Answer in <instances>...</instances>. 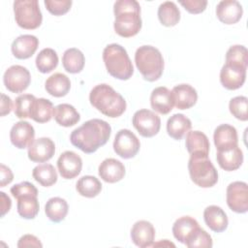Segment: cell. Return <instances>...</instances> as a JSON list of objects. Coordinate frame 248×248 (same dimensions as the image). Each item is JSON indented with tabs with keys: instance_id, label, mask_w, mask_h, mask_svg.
I'll return each instance as SVG.
<instances>
[{
	"instance_id": "e575fe53",
	"label": "cell",
	"mask_w": 248,
	"mask_h": 248,
	"mask_svg": "<svg viewBox=\"0 0 248 248\" xmlns=\"http://www.w3.org/2000/svg\"><path fill=\"white\" fill-rule=\"evenodd\" d=\"M76 189L82 197L94 198L102 191V184L97 177L92 175H84L78 180Z\"/></svg>"
},
{
	"instance_id": "ba28073f",
	"label": "cell",
	"mask_w": 248,
	"mask_h": 248,
	"mask_svg": "<svg viewBox=\"0 0 248 248\" xmlns=\"http://www.w3.org/2000/svg\"><path fill=\"white\" fill-rule=\"evenodd\" d=\"M132 123L140 135L144 138L154 137L161 128L160 117L154 111L146 108L137 110L133 115Z\"/></svg>"
},
{
	"instance_id": "7bdbcfd3",
	"label": "cell",
	"mask_w": 248,
	"mask_h": 248,
	"mask_svg": "<svg viewBox=\"0 0 248 248\" xmlns=\"http://www.w3.org/2000/svg\"><path fill=\"white\" fill-rule=\"evenodd\" d=\"M11 194L13 195V197L15 199H17L18 197H20L22 195H28V194L38 196V190L34 186V184H32L31 182L23 181V182L14 185L11 188Z\"/></svg>"
},
{
	"instance_id": "f6af8a7d",
	"label": "cell",
	"mask_w": 248,
	"mask_h": 248,
	"mask_svg": "<svg viewBox=\"0 0 248 248\" xmlns=\"http://www.w3.org/2000/svg\"><path fill=\"white\" fill-rule=\"evenodd\" d=\"M17 247L18 248H23V247H43V244L33 234H24L22 235L18 242H17Z\"/></svg>"
},
{
	"instance_id": "e0dca14e",
	"label": "cell",
	"mask_w": 248,
	"mask_h": 248,
	"mask_svg": "<svg viewBox=\"0 0 248 248\" xmlns=\"http://www.w3.org/2000/svg\"><path fill=\"white\" fill-rule=\"evenodd\" d=\"M243 9L241 4L236 0L220 1L216 7V16L224 24H234L242 16Z\"/></svg>"
},
{
	"instance_id": "8d00e7d4",
	"label": "cell",
	"mask_w": 248,
	"mask_h": 248,
	"mask_svg": "<svg viewBox=\"0 0 248 248\" xmlns=\"http://www.w3.org/2000/svg\"><path fill=\"white\" fill-rule=\"evenodd\" d=\"M33 178L44 187H49L56 183L57 172L51 164L38 165L33 169Z\"/></svg>"
},
{
	"instance_id": "44dd1931",
	"label": "cell",
	"mask_w": 248,
	"mask_h": 248,
	"mask_svg": "<svg viewBox=\"0 0 248 248\" xmlns=\"http://www.w3.org/2000/svg\"><path fill=\"white\" fill-rule=\"evenodd\" d=\"M174 106L178 109H187L195 106L198 100L196 89L190 84L182 83L175 85L171 90Z\"/></svg>"
},
{
	"instance_id": "484cf974",
	"label": "cell",
	"mask_w": 248,
	"mask_h": 248,
	"mask_svg": "<svg viewBox=\"0 0 248 248\" xmlns=\"http://www.w3.org/2000/svg\"><path fill=\"white\" fill-rule=\"evenodd\" d=\"M45 88L46 92L53 97H64L70 91L71 81L66 75L55 73L47 78L45 83Z\"/></svg>"
},
{
	"instance_id": "83f0119b",
	"label": "cell",
	"mask_w": 248,
	"mask_h": 248,
	"mask_svg": "<svg viewBox=\"0 0 248 248\" xmlns=\"http://www.w3.org/2000/svg\"><path fill=\"white\" fill-rule=\"evenodd\" d=\"M200 227L198 221L190 216H182L175 220L172 226V234L179 242L185 244L188 237Z\"/></svg>"
},
{
	"instance_id": "1f68e13d",
	"label": "cell",
	"mask_w": 248,
	"mask_h": 248,
	"mask_svg": "<svg viewBox=\"0 0 248 248\" xmlns=\"http://www.w3.org/2000/svg\"><path fill=\"white\" fill-rule=\"evenodd\" d=\"M85 58L83 53L76 48L71 47L65 50L62 56V64L64 69L71 74L80 73L84 67Z\"/></svg>"
},
{
	"instance_id": "c3c4849f",
	"label": "cell",
	"mask_w": 248,
	"mask_h": 248,
	"mask_svg": "<svg viewBox=\"0 0 248 248\" xmlns=\"http://www.w3.org/2000/svg\"><path fill=\"white\" fill-rule=\"evenodd\" d=\"M0 200H1V217H3L11 209L12 202H11V199L4 192H0Z\"/></svg>"
},
{
	"instance_id": "f1b7e54d",
	"label": "cell",
	"mask_w": 248,
	"mask_h": 248,
	"mask_svg": "<svg viewBox=\"0 0 248 248\" xmlns=\"http://www.w3.org/2000/svg\"><path fill=\"white\" fill-rule=\"evenodd\" d=\"M53 117L57 124L63 127H71L80 120V115L70 104H60L54 108Z\"/></svg>"
},
{
	"instance_id": "ac0fdd59",
	"label": "cell",
	"mask_w": 248,
	"mask_h": 248,
	"mask_svg": "<svg viewBox=\"0 0 248 248\" xmlns=\"http://www.w3.org/2000/svg\"><path fill=\"white\" fill-rule=\"evenodd\" d=\"M213 140L217 151L227 150L238 145L237 131L229 124L219 125L214 131Z\"/></svg>"
},
{
	"instance_id": "7c38bea8",
	"label": "cell",
	"mask_w": 248,
	"mask_h": 248,
	"mask_svg": "<svg viewBox=\"0 0 248 248\" xmlns=\"http://www.w3.org/2000/svg\"><path fill=\"white\" fill-rule=\"evenodd\" d=\"M57 168L60 175L65 179L77 177L82 169V160L74 151H64L57 160Z\"/></svg>"
},
{
	"instance_id": "5b68a950",
	"label": "cell",
	"mask_w": 248,
	"mask_h": 248,
	"mask_svg": "<svg viewBox=\"0 0 248 248\" xmlns=\"http://www.w3.org/2000/svg\"><path fill=\"white\" fill-rule=\"evenodd\" d=\"M135 63L147 81L159 79L164 71V59L158 48L152 46H141L135 53Z\"/></svg>"
},
{
	"instance_id": "5bb4252c",
	"label": "cell",
	"mask_w": 248,
	"mask_h": 248,
	"mask_svg": "<svg viewBox=\"0 0 248 248\" xmlns=\"http://www.w3.org/2000/svg\"><path fill=\"white\" fill-rule=\"evenodd\" d=\"M246 79V68L225 63L220 72L221 84L229 89L235 90L240 88Z\"/></svg>"
},
{
	"instance_id": "7a4b0ae2",
	"label": "cell",
	"mask_w": 248,
	"mask_h": 248,
	"mask_svg": "<svg viewBox=\"0 0 248 248\" xmlns=\"http://www.w3.org/2000/svg\"><path fill=\"white\" fill-rule=\"evenodd\" d=\"M113 28L123 38L137 35L141 29L140 6L136 0H118L113 5Z\"/></svg>"
},
{
	"instance_id": "8fae6325",
	"label": "cell",
	"mask_w": 248,
	"mask_h": 248,
	"mask_svg": "<svg viewBox=\"0 0 248 248\" xmlns=\"http://www.w3.org/2000/svg\"><path fill=\"white\" fill-rule=\"evenodd\" d=\"M227 204L236 213H246L248 210V186L246 182L234 181L227 187Z\"/></svg>"
},
{
	"instance_id": "b9f144b4",
	"label": "cell",
	"mask_w": 248,
	"mask_h": 248,
	"mask_svg": "<svg viewBox=\"0 0 248 248\" xmlns=\"http://www.w3.org/2000/svg\"><path fill=\"white\" fill-rule=\"evenodd\" d=\"M71 0H45L46 9L54 16H62L66 14L72 6Z\"/></svg>"
},
{
	"instance_id": "ffe728a7",
	"label": "cell",
	"mask_w": 248,
	"mask_h": 248,
	"mask_svg": "<svg viewBox=\"0 0 248 248\" xmlns=\"http://www.w3.org/2000/svg\"><path fill=\"white\" fill-rule=\"evenodd\" d=\"M99 176L108 183H115L125 176L124 165L114 158L105 159L98 169Z\"/></svg>"
},
{
	"instance_id": "7402d4cb",
	"label": "cell",
	"mask_w": 248,
	"mask_h": 248,
	"mask_svg": "<svg viewBox=\"0 0 248 248\" xmlns=\"http://www.w3.org/2000/svg\"><path fill=\"white\" fill-rule=\"evenodd\" d=\"M151 108L160 114H168L171 111L174 103L170 91L165 86H159L152 90L150 95Z\"/></svg>"
},
{
	"instance_id": "7dc6e473",
	"label": "cell",
	"mask_w": 248,
	"mask_h": 248,
	"mask_svg": "<svg viewBox=\"0 0 248 248\" xmlns=\"http://www.w3.org/2000/svg\"><path fill=\"white\" fill-rule=\"evenodd\" d=\"M13 108V102L10 97L5 94H1V116L9 114Z\"/></svg>"
},
{
	"instance_id": "4fadbf2b",
	"label": "cell",
	"mask_w": 248,
	"mask_h": 248,
	"mask_svg": "<svg viewBox=\"0 0 248 248\" xmlns=\"http://www.w3.org/2000/svg\"><path fill=\"white\" fill-rule=\"evenodd\" d=\"M55 153V144L49 138H39L28 146V158L35 163L50 160Z\"/></svg>"
},
{
	"instance_id": "6da1fadb",
	"label": "cell",
	"mask_w": 248,
	"mask_h": 248,
	"mask_svg": "<svg viewBox=\"0 0 248 248\" xmlns=\"http://www.w3.org/2000/svg\"><path fill=\"white\" fill-rule=\"evenodd\" d=\"M110 134L111 127L107 121L93 118L75 129L70 136V140L82 152L91 154L107 143Z\"/></svg>"
},
{
	"instance_id": "30bf717a",
	"label": "cell",
	"mask_w": 248,
	"mask_h": 248,
	"mask_svg": "<svg viewBox=\"0 0 248 248\" xmlns=\"http://www.w3.org/2000/svg\"><path fill=\"white\" fill-rule=\"evenodd\" d=\"M3 81L5 87L13 93L23 92L31 82L29 71L20 65H13L4 73Z\"/></svg>"
},
{
	"instance_id": "ee69618b",
	"label": "cell",
	"mask_w": 248,
	"mask_h": 248,
	"mask_svg": "<svg viewBox=\"0 0 248 248\" xmlns=\"http://www.w3.org/2000/svg\"><path fill=\"white\" fill-rule=\"evenodd\" d=\"M179 3L188 13L194 15L202 13L207 6V1L204 0H185L179 1Z\"/></svg>"
},
{
	"instance_id": "bcb514c9",
	"label": "cell",
	"mask_w": 248,
	"mask_h": 248,
	"mask_svg": "<svg viewBox=\"0 0 248 248\" xmlns=\"http://www.w3.org/2000/svg\"><path fill=\"white\" fill-rule=\"evenodd\" d=\"M0 172H1V181L0 187H4L7 184H10L14 179V174L10 168L5 166L4 164L0 165Z\"/></svg>"
},
{
	"instance_id": "4316f807",
	"label": "cell",
	"mask_w": 248,
	"mask_h": 248,
	"mask_svg": "<svg viewBox=\"0 0 248 248\" xmlns=\"http://www.w3.org/2000/svg\"><path fill=\"white\" fill-rule=\"evenodd\" d=\"M191 120L182 113H175L167 121L168 135L173 140H181L191 130Z\"/></svg>"
},
{
	"instance_id": "8992f818",
	"label": "cell",
	"mask_w": 248,
	"mask_h": 248,
	"mask_svg": "<svg viewBox=\"0 0 248 248\" xmlns=\"http://www.w3.org/2000/svg\"><path fill=\"white\" fill-rule=\"evenodd\" d=\"M188 170L191 180L202 188H210L218 181V172L208 156L190 155Z\"/></svg>"
},
{
	"instance_id": "52a82bcc",
	"label": "cell",
	"mask_w": 248,
	"mask_h": 248,
	"mask_svg": "<svg viewBox=\"0 0 248 248\" xmlns=\"http://www.w3.org/2000/svg\"><path fill=\"white\" fill-rule=\"evenodd\" d=\"M14 14L16 24L27 30L38 28L43 20L37 0H16L14 2Z\"/></svg>"
},
{
	"instance_id": "d4e9b609",
	"label": "cell",
	"mask_w": 248,
	"mask_h": 248,
	"mask_svg": "<svg viewBox=\"0 0 248 248\" xmlns=\"http://www.w3.org/2000/svg\"><path fill=\"white\" fill-rule=\"evenodd\" d=\"M216 160L221 169L227 171H232L239 169L242 165L243 153L237 145L227 150L217 151Z\"/></svg>"
},
{
	"instance_id": "f546056e",
	"label": "cell",
	"mask_w": 248,
	"mask_h": 248,
	"mask_svg": "<svg viewBox=\"0 0 248 248\" xmlns=\"http://www.w3.org/2000/svg\"><path fill=\"white\" fill-rule=\"evenodd\" d=\"M53 111L54 108L49 100L45 98H36L31 108L30 118L38 123H46L52 118Z\"/></svg>"
},
{
	"instance_id": "2e32d148",
	"label": "cell",
	"mask_w": 248,
	"mask_h": 248,
	"mask_svg": "<svg viewBox=\"0 0 248 248\" xmlns=\"http://www.w3.org/2000/svg\"><path fill=\"white\" fill-rule=\"evenodd\" d=\"M131 238L134 244L140 248L150 247L155 238V229L148 221H138L132 227Z\"/></svg>"
},
{
	"instance_id": "4dcf8cb0",
	"label": "cell",
	"mask_w": 248,
	"mask_h": 248,
	"mask_svg": "<svg viewBox=\"0 0 248 248\" xmlns=\"http://www.w3.org/2000/svg\"><path fill=\"white\" fill-rule=\"evenodd\" d=\"M68 210L69 205L67 202L59 197L50 198L45 205V212L46 217L54 223L63 221L68 213Z\"/></svg>"
},
{
	"instance_id": "836d02e7",
	"label": "cell",
	"mask_w": 248,
	"mask_h": 248,
	"mask_svg": "<svg viewBox=\"0 0 248 248\" xmlns=\"http://www.w3.org/2000/svg\"><path fill=\"white\" fill-rule=\"evenodd\" d=\"M158 18L164 26H174L180 20V11L174 2H163L158 8Z\"/></svg>"
},
{
	"instance_id": "d590c367",
	"label": "cell",
	"mask_w": 248,
	"mask_h": 248,
	"mask_svg": "<svg viewBox=\"0 0 248 248\" xmlns=\"http://www.w3.org/2000/svg\"><path fill=\"white\" fill-rule=\"evenodd\" d=\"M35 62L39 72L43 74H47L52 72L57 67L58 55L54 49L46 47L39 52Z\"/></svg>"
},
{
	"instance_id": "74e56055",
	"label": "cell",
	"mask_w": 248,
	"mask_h": 248,
	"mask_svg": "<svg viewBox=\"0 0 248 248\" xmlns=\"http://www.w3.org/2000/svg\"><path fill=\"white\" fill-rule=\"evenodd\" d=\"M226 63L247 69L248 51L244 46H232L226 53Z\"/></svg>"
},
{
	"instance_id": "603a6c76",
	"label": "cell",
	"mask_w": 248,
	"mask_h": 248,
	"mask_svg": "<svg viewBox=\"0 0 248 248\" xmlns=\"http://www.w3.org/2000/svg\"><path fill=\"white\" fill-rule=\"evenodd\" d=\"M203 219L206 226L215 232L227 230L229 220L225 211L217 205H209L203 211Z\"/></svg>"
},
{
	"instance_id": "3957f363",
	"label": "cell",
	"mask_w": 248,
	"mask_h": 248,
	"mask_svg": "<svg viewBox=\"0 0 248 248\" xmlns=\"http://www.w3.org/2000/svg\"><path fill=\"white\" fill-rule=\"evenodd\" d=\"M89 101L96 109L110 118L122 115L127 107L125 99L107 83L93 87L89 94Z\"/></svg>"
},
{
	"instance_id": "ab89813d",
	"label": "cell",
	"mask_w": 248,
	"mask_h": 248,
	"mask_svg": "<svg viewBox=\"0 0 248 248\" xmlns=\"http://www.w3.org/2000/svg\"><path fill=\"white\" fill-rule=\"evenodd\" d=\"M185 245L189 248H196V247H206L210 248L213 245L211 236L202 228H198L186 240Z\"/></svg>"
},
{
	"instance_id": "f35d334b",
	"label": "cell",
	"mask_w": 248,
	"mask_h": 248,
	"mask_svg": "<svg viewBox=\"0 0 248 248\" xmlns=\"http://www.w3.org/2000/svg\"><path fill=\"white\" fill-rule=\"evenodd\" d=\"M35 99V96L31 94H22L17 96L14 104V111L16 116L20 119L30 118V111Z\"/></svg>"
},
{
	"instance_id": "9c48e42d",
	"label": "cell",
	"mask_w": 248,
	"mask_h": 248,
	"mask_svg": "<svg viewBox=\"0 0 248 248\" xmlns=\"http://www.w3.org/2000/svg\"><path fill=\"white\" fill-rule=\"evenodd\" d=\"M140 147V140L132 131L121 129L116 133L113 140V150L121 158L130 159L135 157Z\"/></svg>"
},
{
	"instance_id": "d6a6232c",
	"label": "cell",
	"mask_w": 248,
	"mask_h": 248,
	"mask_svg": "<svg viewBox=\"0 0 248 248\" xmlns=\"http://www.w3.org/2000/svg\"><path fill=\"white\" fill-rule=\"evenodd\" d=\"M36 195H22L17 200V213L24 219H34L40 209L39 202Z\"/></svg>"
},
{
	"instance_id": "cb8c5ba5",
	"label": "cell",
	"mask_w": 248,
	"mask_h": 248,
	"mask_svg": "<svg viewBox=\"0 0 248 248\" xmlns=\"http://www.w3.org/2000/svg\"><path fill=\"white\" fill-rule=\"evenodd\" d=\"M185 145L190 155L208 156L210 143L206 135L201 131L188 132Z\"/></svg>"
},
{
	"instance_id": "60d3db41",
	"label": "cell",
	"mask_w": 248,
	"mask_h": 248,
	"mask_svg": "<svg viewBox=\"0 0 248 248\" xmlns=\"http://www.w3.org/2000/svg\"><path fill=\"white\" fill-rule=\"evenodd\" d=\"M248 99L245 96H236L231 99L229 103V109L231 113L238 120L246 121L248 119Z\"/></svg>"
},
{
	"instance_id": "9a60e30c",
	"label": "cell",
	"mask_w": 248,
	"mask_h": 248,
	"mask_svg": "<svg viewBox=\"0 0 248 248\" xmlns=\"http://www.w3.org/2000/svg\"><path fill=\"white\" fill-rule=\"evenodd\" d=\"M34 127L27 121L16 122L10 131V140L13 145L18 149L28 147L35 140Z\"/></svg>"
},
{
	"instance_id": "d6986e66",
	"label": "cell",
	"mask_w": 248,
	"mask_h": 248,
	"mask_svg": "<svg viewBox=\"0 0 248 248\" xmlns=\"http://www.w3.org/2000/svg\"><path fill=\"white\" fill-rule=\"evenodd\" d=\"M39 40L34 35H20L14 40L11 49L14 56L17 59L30 58L37 50Z\"/></svg>"
},
{
	"instance_id": "277c9868",
	"label": "cell",
	"mask_w": 248,
	"mask_h": 248,
	"mask_svg": "<svg viewBox=\"0 0 248 248\" xmlns=\"http://www.w3.org/2000/svg\"><path fill=\"white\" fill-rule=\"evenodd\" d=\"M103 60L108 73L117 79L127 80L134 74L132 61L126 49L120 45H108L103 51Z\"/></svg>"
}]
</instances>
